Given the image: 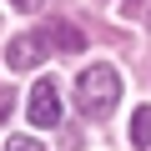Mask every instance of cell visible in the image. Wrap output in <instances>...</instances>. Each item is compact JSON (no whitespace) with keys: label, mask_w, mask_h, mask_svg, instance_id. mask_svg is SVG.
Returning <instances> with one entry per match:
<instances>
[{"label":"cell","mask_w":151,"mask_h":151,"mask_svg":"<svg viewBox=\"0 0 151 151\" xmlns=\"http://www.w3.org/2000/svg\"><path fill=\"white\" fill-rule=\"evenodd\" d=\"M116 101H121V76H116L106 60H96V65H86L81 76H76V106H81L86 116L106 121V116L116 111Z\"/></svg>","instance_id":"6da1fadb"},{"label":"cell","mask_w":151,"mask_h":151,"mask_svg":"<svg viewBox=\"0 0 151 151\" xmlns=\"http://www.w3.org/2000/svg\"><path fill=\"white\" fill-rule=\"evenodd\" d=\"M25 116H30V126H55V121H60V86L50 81V76H40V81L30 86Z\"/></svg>","instance_id":"7a4b0ae2"},{"label":"cell","mask_w":151,"mask_h":151,"mask_svg":"<svg viewBox=\"0 0 151 151\" xmlns=\"http://www.w3.org/2000/svg\"><path fill=\"white\" fill-rule=\"evenodd\" d=\"M40 60H45V35H10V45H5L10 70H35Z\"/></svg>","instance_id":"3957f363"},{"label":"cell","mask_w":151,"mask_h":151,"mask_svg":"<svg viewBox=\"0 0 151 151\" xmlns=\"http://www.w3.org/2000/svg\"><path fill=\"white\" fill-rule=\"evenodd\" d=\"M131 141H136V146H151V106H141V111L131 116Z\"/></svg>","instance_id":"277c9868"},{"label":"cell","mask_w":151,"mask_h":151,"mask_svg":"<svg viewBox=\"0 0 151 151\" xmlns=\"http://www.w3.org/2000/svg\"><path fill=\"white\" fill-rule=\"evenodd\" d=\"M50 40H55L60 50H81V45H86V40H81V30H70V25H55V30H50ZM50 40H45V45H50Z\"/></svg>","instance_id":"5b68a950"},{"label":"cell","mask_w":151,"mask_h":151,"mask_svg":"<svg viewBox=\"0 0 151 151\" xmlns=\"http://www.w3.org/2000/svg\"><path fill=\"white\" fill-rule=\"evenodd\" d=\"M5 151H45V146H40L35 136H10V141H5Z\"/></svg>","instance_id":"8992f818"},{"label":"cell","mask_w":151,"mask_h":151,"mask_svg":"<svg viewBox=\"0 0 151 151\" xmlns=\"http://www.w3.org/2000/svg\"><path fill=\"white\" fill-rule=\"evenodd\" d=\"M15 10H40V0H10Z\"/></svg>","instance_id":"52a82bcc"}]
</instances>
